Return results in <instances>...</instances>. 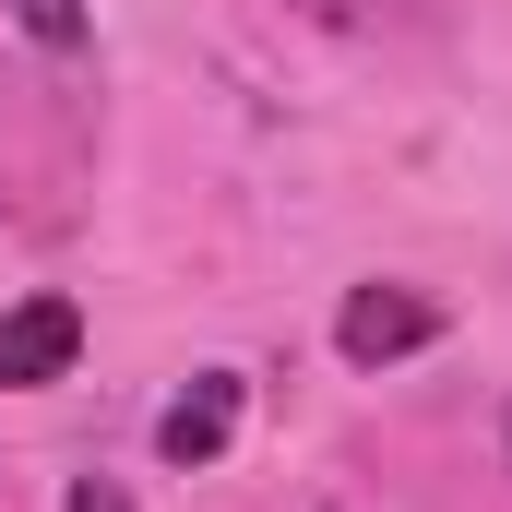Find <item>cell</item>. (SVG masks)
Wrapping results in <instances>:
<instances>
[{"instance_id":"cell-5","label":"cell","mask_w":512,"mask_h":512,"mask_svg":"<svg viewBox=\"0 0 512 512\" xmlns=\"http://www.w3.org/2000/svg\"><path fill=\"white\" fill-rule=\"evenodd\" d=\"M72 512H131V501L108 489V477H84V489H72Z\"/></svg>"},{"instance_id":"cell-3","label":"cell","mask_w":512,"mask_h":512,"mask_svg":"<svg viewBox=\"0 0 512 512\" xmlns=\"http://www.w3.org/2000/svg\"><path fill=\"white\" fill-rule=\"evenodd\" d=\"M239 393H251L239 370H203V382L155 417V453H167V465H215V453L239 441Z\"/></svg>"},{"instance_id":"cell-1","label":"cell","mask_w":512,"mask_h":512,"mask_svg":"<svg viewBox=\"0 0 512 512\" xmlns=\"http://www.w3.org/2000/svg\"><path fill=\"white\" fill-rule=\"evenodd\" d=\"M441 334V310L417 298V286H358L346 310H334V346H346V370H393V358H417Z\"/></svg>"},{"instance_id":"cell-6","label":"cell","mask_w":512,"mask_h":512,"mask_svg":"<svg viewBox=\"0 0 512 512\" xmlns=\"http://www.w3.org/2000/svg\"><path fill=\"white\" fill-rule=\"evenodd\" d=\"M501 453H512V417H501Z\"/></svg>"},{"instance_id":"cell-2","label":"cell","mask_w":512,"mask_h":512,"mask_svg":"<svg viewBox=\"0 0 512 512\" xmlns=\"http://www.w3.org/2000/svg\"><path fill=\"white\" fill-rule=\"evenodd\" d=\"M72 358H84V310H72V298H24V310H0V393L60 382Z\"/></svg>"},{"instance_id":"cell-4","label":"cell","mask_w":512,"mask_h":512,"mask_svg":"<svg viewBox=\"0 0 512 512\" xmlns=\"http://www.w3.org/2000/svg\"><path fill=\"white\" fill-rule=\"evenodd\" d=\"M12 24H24L36 48H60V60H72V48L96 36V24H84V0H12Z\"/></svg>"}]
</instances>
